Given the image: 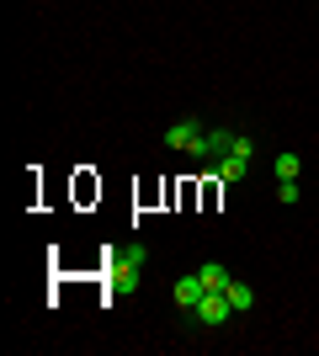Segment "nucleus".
I'll return each instance as SVG.
<instances>
[{"label": "nucleus", "mask_w": 319, "mask_h": 356, "mask_svg": "<svg viewBox=\"0 0 319 356\" xmlns=\"http://www.w3.org/2000/svg\"><path fill=\"white\" fill-rule=\"evenodd\" d=\"M197 134H202V122L197 118H181L176 128H165V149H192V144H197Z\"/></svg>", "instance_id": "4"}, {"label": "nucleus", "mask_w": 319, "mask_h": 356, "mask_svg": "<svg viewBox=\"0 0 319 356\" xmlns=\"http://www.w3.org/2000/svg\"><path fill=\"white\" fill-rule=\"evenodd\" d=\"M170 298H176V309H181V314H197V303L208 298V287H202V277H197V271H186V277H176Z\"/></svg>", "instance_id": "2"}, {"label": "nucleus", "mask_w": 319, "mask_h": 356, "mask_svg": "<svg viewBox=\"0 0 319 356\" xmlns=\"http://www.w3.org/2000/svg\"><path fill=\"white\" fill-rule=\"evenodd\" d=\"M197 277H202V287H208V293H229V282H234V277H229V271L218 266V261H202V266H197Z\"/></svg>", "instance_id": "5"}, {"label": "nucleus", "mask_w": 319, "mask_h": 356, "mask_svg": "<svg viewBox=\"0 0 319 356\" xmlns=\"http://www.w3.org/2000/svg\"><path fill=\"white\" fill-rule=\"evenodd\" d=\"M229 303H234V314L256 309V293H250V282H229Z\"/></svg>", "instance_id": "6"}, {"label": "nucleus", "mask_w": 319, "mask_h": 356, "mask_svg": "<svg viewBox=\"0 0 319 356\" xmlns=\"http://www.w3.org/2000/svg\"><path fill=\"white\" fill-rule=\"evenodd\" d=\"M272 170H277V181H298V170H304V165H298V154L288 149V154H277V165H272Z\"/></svg>", "instance_id": "7"}, {"label": "nucleus", "mask_w": 319, "mask_h": 356, "mask_svg": "<svg viewBox=\"0 0 319 356\" xmlns=\"http://www.w3.org/2000/svg\"><path fill=\"white\" fill-rule=\"evenodd\" d=\"M240 144H245L240 128H202L197 144L186 149V154H192V160H202V165H213V160H224V154H234Z\"/></svg>", "instance_id": "1"}, {"label": "nucleus", "mask_w": 319, "mask_h": 356, "mask_svg": "<svg viewBox=\"0 0 319 356\" xmlns=\"http://www.w3.org/2000/svg\"><path fill=\"white\" fill-rule=\"evenodd\" d=\"M75 197H80V202H91V197H101V181H91L85 170H80V176H75Z\"/></svg>", "instance_id": "8"}, {"label": "nucleus", "mask_w": 319, "mask_h": 356, "mask_svg": "<svg viewBox=\"0 0 319 356\" xmlns=\"http://www.w3.org/2000/svg\"><path fill=\"white\" fill-rule=\"evenodd\" d=\"M229 314H234V303H229V293H208L197 303V314H192V319H197V325H208V330H218L229 319Z\"/></svg>", "instance_id": "3"}]
</instances>
